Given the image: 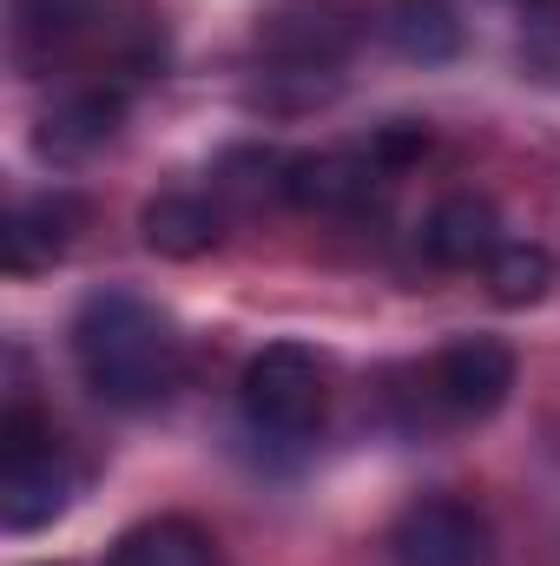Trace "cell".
<instances>
[{
  "mask_svg": "<svg viewBox=\"0 0 560 566\" xmlns=\"http://www.w3.org/2000/svg\"><path fill=\"white\" fill-rule=\"evenodd\" d=\"M13 60L33 80L120 86L158 73L165 33L145 0H13Z\"/></svg>",
  "mask_w": 560,
  "mask_h": 566,
  "instance_id": "1",
  "label": "cell"
},
{
  "mask_svg": "<svg viewBox=\"0 0 560 566\" xmlns=\"http://www.w3.org/2000/svg\"><path fill=\"white\" fill-rule=\"evenodd\" d=\"M73 363L100 402L152 409L178 389L185 349L158 303H145L133 290H93L73 316Z\"/></svg>",
  "mask_w": 560,
  "mask_h": 566,
  "instance_id": "2",
  "label": "cell"
},
{
  "mask_svg": "<svg viewBox=\"0 0 560 566\" xmlns=\"http://www.w3.org/2000/svg\"><path fill=\"white\" fill-rule=\"evenodd\" d=\"M515 389V349L495 336H455L428 363L403 369L396 416L409 434H448V428L488 422Z\"/></svg>",
  "mask_w": 560,
  "mask_h": 566,
  "instance_id": "3",
  "label": "cell"
},
{
  "mask_svg": "<svg viewBox=\"0 0 560 566\" xmlns=\"http://www.w3.org/2000/svg\"><path fill=\"white\" fill-rule=\"evenodd\" d=\"M428 151V126L396 119L376 139L363 145H336V151H303L283 165V198L303 211H330V218H356L370 211L409 165Z\"/></svg>",
  "mask_w": 560,
  "mask_h": 566,
  "instance_id": "4",
  "label": "cell"
},
{
  "mask_svg": "<svg viewBox=\"0 0 560 566\" xmlns=\"http://www.w3.org/2000/svg\"><path fill=\"white\" fill-rule=\"evenodd\" d=\"M80 494H86V461L66 441H53V428H33L13 402L0 422V527L7 534L53 527Z\"/></svg>",
  "mask_w": 560,
  "mask_h": 566,
  "instance_id": "5",
  "label": "cell"
},
{
  "mask_svg": "<svg viewBox=\"0 0 560 566\" xmlns=\"http://www.w3.org/2000/svg\"><path fill=\"white\" fill-rule=\"evenodd\" d=\"M238 402H245L251 434H265V441H278V448L317 441V434H323V416H330L323 356L303 349V343H265V349L245 363Z\"/></svg>",
  "mask_w": 560,
  "mask_h": 566,
  "instance_id": "6",
  "label": "cell"
},
{
  "mask_svg": "<svg viewBox=\"0 0 560 566\" xmlns=\"http://www.w3.org/2000/svg\"><path fill=\"white\" fill-rule=\"evenodd\" d=\"M363 7L356 0H278L258 27V46L278 60L271 80H317L343 60V46L356 40Z\"/></svg>",
  "mask_w": 560,
  "mask_h": 566,
  "instance_id": "7",
  "label": "cell"
},
{
  "mask_svg": "<svg viewBox=\"0 0 560 566\" xmlns=\"http://www.w3.org/2000/svg\"><path fill=\"white\" fill-rule=\"evenodd\" d=\"M488 560H495V534H488L481 507H468L455 494H422L390 527V566H488Z\"/></svg>",
  "mask_w": 560,
  "mask_h": 566,
  "instance_id": "8",
  "label": "cell"
},
{
  "mask_svg": "<svg viewBox=\"0 0 560 566\" xmlns=\"http://www.w3.org/2000/svg\"><path fill=\"white\" fill-rule=\"evenodd\" d=\"M86 224V205L73 191H33L7 211V231H0V251H7V271L13 277H33V271H53L73 238Z\"/></svg>",
  "mask_w": 560,
  "mask_h": 566,
  "instance_id": "9",
  "label": "cell"
},
{
  "mask_svg": "<svg viewBox=\"0 0 560 566\" xmlns=\"http://www.w3.org/2000/svg\"><path fill=\"white\" fill-rule=\"evenodd\" d=\"M126 119V93L120 86H66L46 113H40V151L53 165H80L120 133Z\"/></svg>",
  "mask_w": 560,
  "mask_h": 566,
  "instance_id": "10",
  "label": "cell"
},
{
  "mask_svg": "<svg viewBox=\"0 0 560 566\" xmlns=\"http://www.w3.org/2000/svg\"><path fill=\"white\" fill-rule=\"evenodd\" d=\"M501 244H508V238H501V218H495V205L475 198V191H455V198H442V205L422 218V251H428V264H442V271H475V264H488Z\"/></svg>",
  "mask_w": 560,
  "mask_h": 566,
  "instance_id": "11",
  "label": "cell"
},
{
  "mask_svg": "<svg viewBox=\"0 0 560 566\" xmlns=\"http://www.w3.org/2000/svg\"><path fill=\"white\" fill-rule=\"evenodd\" d=\"M106 566H225L218 560V541L198 527V521H178V514H158L139 521L113 541Z\"/></svg>",
  "mask_w": 560,
  "mask_h": 566,
  "instance_id": "12",
  "label": "cell"
},
{
  "mask_svg": "<svg viewBox=\"0 0 560 566\" xmlns=\"http://www.w3.org/2000/svg\"><path fill=\"white\" fill-rule=\"evenodd\" d=\"M225 238V205L198 191H165L145 205V244L165 258H198Z\"/></svg>",
  "mask_w": 560,
  "mask_h": 566,
  "instance_id": "13",
  "label": "cell"
},
{
  "mask_svg": "<svg viewBox=\"0 0 560 566\" xmlns=\"http://www.w3.org/2000/svg\"><path fill=\"white\" fill-rule=\"evenodd\" d=\"M390 40L409 60H448L462 46V20L448 0H396L390 7Z\"/></svg>",
  "mask_w": 560,
  "mask_h": 566,
  "instance_id": "14",
  "label": "cell"
},
{
  "mask_svg": "<svg viewBox=\"0 0 560 566\" xmlns=\"http://www.w3.org/2000/svg\"><path fill=\"white\" fill-rule=\"evenodd\" d=\"M481 271H488L495 303H541V296L554 290V277H560L554 251H541V244H501Z\"/></svg>",
  "mask_w": 560,
  "mask_h": 566,
  "instance_id": "15",
  "label": "cell"
}]
</instances>
